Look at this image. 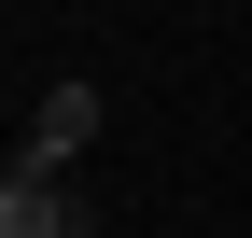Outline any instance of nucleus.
Returning <instances> with one entry per match:
<instances>
[{"instance_id":"f257e3e1","label":"nucleus","mask_w":252,"mask_h":238,"mask_svg":"<svg viewBox=\"0 0 252 238\" xmlns=\"http://www.w3.org/2000/svg\"><path fill=\"white\" fill-rule=\"evenodd\" d=\"M0 238H84V196L56 182V168H28V154H0Z\"/></svg>"},{"instance_id":"f03ea898","label":"nucleus","mask_w":252,"mask_h":238,"mask_svg":"<svg viewBox=\"0 0 252 238\" xmlns=\"http://www.w3.org/2000/svg\"><path fill=\"white\" fill-rule=\"evenodd\" d=\"M84 140H98V84H56V98L28 112V140H14V154H28V168H56V182H70V154H84Z\"/></svg>"}]
</instances>
